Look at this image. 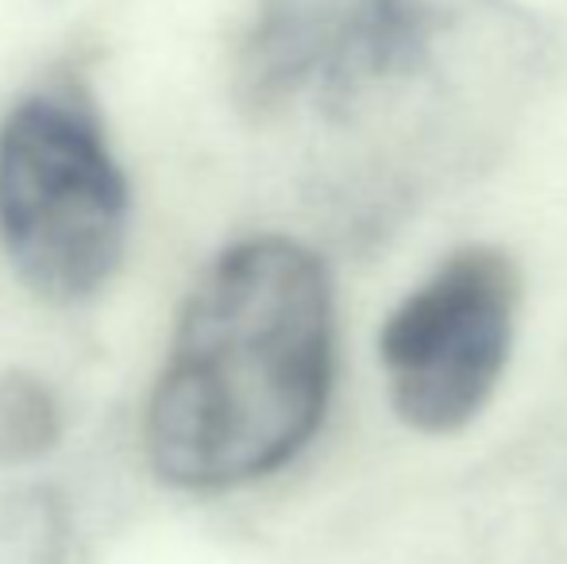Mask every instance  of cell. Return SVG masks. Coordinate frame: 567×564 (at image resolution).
<instances>
[{
    "label": "cell",
    "mask_w": 567,
    "mask_h": 564,
    "mask_svg": "<svg viewBox=\"0 0 567 564\" xmlns=\"http://www.w3.org/2000/svg\"><path fill=\"white\" fill-rule=\"evenodd\" d=\"M517 314L522 271L509 252H449L382 321L379 363L394 414L425 437L475 422L506 376Z\"/></svg>",
    "instance_id": "277c9868"
},
{
    "label": "cell",
    "mask_w": 567,
    "mask_h": 564,
    "mask_svg": "<svg viewBox=\"0 0 567 564\" xmlns=\"http://www.w3.org/2000/svg\"><path fill=\"white\" fill-rule=\"evenodd\" d=\"M351 0H255L231 59V98L251 121L286 113L313 93L332 59Z\"/></svg>",
    "instance_id": "5b68a950"
},
{
    "label": "cell",
    "mask_w": 567,
    "mask_h": 564,
    "mask_svg": "<svg viewBox=\"0 0 567 564\" xmlns=\"http://www.w3.org/2000/svg\"><path fill=\"white\" fill-rule=\"evenodd\" d=\"M132 189L97 113L39 90L0 116V248L31 294L70 306L116 275Z\"/></svg>",
    "instance_id": "3957f363"
},
{
    "label": "cell",
    "mask_w": 567,
    "mask_h": 564,
    "mask_svg": "<svg viewBox=\"0 0 567 564\" xmlns=\"http://www.w3.org/2000/svg\"><path fill=\"white\" fill-rule=\"evenodd\" d=\"M62 441V402L28 368L0 371V468L43 460Z\"/></svg>",
    "instance_id": "8992f818"
},
{
    "label": "cell",
    "mask_w": 567,
    "mask_h": 564,
    "mask_svg": "<svg viewBox=\"0 0 567 564\" xmlns=\"http://www.w3.org/2000/svg\"><path fill=\"white\" fill-rule=\"evenodd\" d=\"M337 368L329 267L293 236L220 252L174 317L143 407V457L174 491H231L286 468L324 422Z\"/></svg>",
    "instance_id": "6da1fadb"
},
{
    "label": "cell",
    "mask_w": 567,
    "mask_h": 564,
    "mask_svg": "<svg viewBox=\"0 0 567 564\" xmlns=\"http://www.w3.org/2000/svg\"><path fill=\"white\" fill-rule=\"evenodd\" d=\"M553 59L522 0H351L313 105L337 129L436 147L502 124Z\"/></svg>",
    "instance_id": "7a4b0ae2"
},
{
    "label": "cell",
    "mask_w": 567,
    "mask_h": 564,
    "mask_svg": "<svg viewBox=\"0 0 567 564\" xmlns=\"http://www.w3.org/2000/svg\"><path fill=\"white\" fill-rule=\"evenodd\" d=\"M66 550L70 511L59 491H0V564H62Z\"/></svg>",
    "instance_id": "52a82bcc"
}]
</instances>
